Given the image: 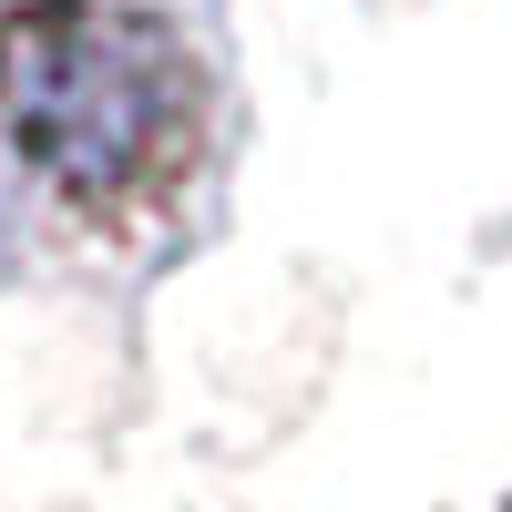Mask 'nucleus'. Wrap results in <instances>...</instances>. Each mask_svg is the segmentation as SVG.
I'll return each instance as SVG.
<instances>
[{"label": "nucleus", "instance_id": "f257e3e1", "mask_svg": "<svg viewBox=\"0 0 512 512\" xmlns=\"http://www.w3.org/2000/svg\"><path fill=\"white\" fill-rule=\"evenodd\" d=\"M0 154L103 236L164 226L216 154V72L144 0H0Z\"/></svg>", "mask_w": 512, "mask_h": 512}, {"label": "nucleus", "instance_id": "f03ea898", "mask_svg": "<svg viewBox=\"0 0 512 512\" xmlns=\"http://www.w3.org/2000/svg\"><path fill=\"white\" fill-rule=\"evenodd\" d=\"M0 256H11V216H0Z\"/></svg>", "mask_w": 512, "mask_h": 512}]
</instances>
